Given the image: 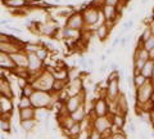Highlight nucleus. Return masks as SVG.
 Listing matches in <instances>:
<instances>
[{"instance_id": "nucleus-1", "label": "nucleus", "mask_w": 154, "mask_h": 139, "mask_svg": "<svg viewBox=\"0 0 154 139\" xmlns=\"http://www.w3.org/2000/svg\"><path fill=\"white\" fill-rule=\"evenodd\" d=\"M55 77L49 70H44L40 75H37L35 79L31 80V84L36 90H45V92H51L53 85H54Z\"/></svg>"}, {"instance_id": "nucleus-2", "label": "nucleus", "mask_w": 154, "mask_h": 139, "mask_svg": "<svg viewBox=\"0 0 154 139\" xmlns=\"http://www.w3.org/2000/svg\"><path fill=\"white\" fill-rule=\"evenodd\" d=\"M154 94V84L150 80L146 84H144L140 86L139 89H136V106L137 108H143L145 107V104L149 103V100L152 99Z\"/></svg>"}, {"instance_id": "nucleus-3", "label": "nucleus", "mask_w": 154, "mask_h": 139, "mask_svg": "<svg viewBox=\"0 0 154 139\" xmlns=\"http://www.w3.org/2000/svg\"><path fill=\"white\" fill-rule=\"evenodd\" d=\"M31 102L35 108H49L53 103V94L45 90H35V93L31 95Z\"/></svg>"}, {"instance_id": "nucleus-4", "label": "nucleus", "mask_w": 154, "mask_h": 139, "mask_svg": "<svg viewBox=\"0 0 154 139\" xmlns=\"http://www.w3.org/2000/svg\"><path fill=\"white\" fill-rule=\"evenodd\" d=\"M82 16H84V21H85V25L90 27V26H95L96 23H99L100 18H102V9L95 7V5H91V7H86L84 8L82 11Z\"/></svg>"}, {"instance_id": "nucleus-5", "label": "nucleus", "mask_w": 154, "mask_h": 139, "mask_svg": "<svg viewBox=\"0 0 154 139\" xmlns=\"http://www.w3.org/2000/svg\"><path fill=\"white\" fill-rule=\"evenodd\" d=\"M113 126L112 117L110 116H102V117H95L94 121L91 122V128L98 130L103 135H110V129Z\"/></svg>"}, {"instance_id": "nucleus-6", "label": "nucleus", "mask_w": 154, "mask_h": 139, "mask_svg": "<svg viewBox=\"0 0 154 139\" xmlns=\"http://www.w3.org/2000/svg\"><path fill=\"white\" fill-rule=\"evenodd\" d=\"M85 95H84V92L79 94V95H75V97H68L66 100H64V109L67 113H73L76 109H79L81 106L84 104L85 102Z\"/></svg>"}, {"instance_id": "nucleus-7", "label": "nucleus", "mask_w": 154, "mask_h": 139, "mask_svg": "<svg viewBox=\"0 0 154 139\" xmlns=\"http://www.w3.org/2000/svg\"><path fill=\"white\" fill-rule=\"evenodd\" d=\"M93 113L95 117H102V116H108L109 115V103L108 99L105 97H100L94 100L93 104Z\"/></svg>"}, {"instance_id": "nucleus-8", "label": "nucleus", "mask_w": 154, "mask_h": 139, "mask_svg": "<svg viewBox=\"0 0 154 139\" xmlns=\"http://www.w3.org/2000/svg\"><path fill=\"white\" fill-rule=\"evenodd\" d=\"M28 55V66H27V71L30 76H37L40 75L42 71V61L38 58L35 53L27 54Z\"/></svg>"}, {"instance_id": "nucleus-9", "label": "nucleus", "mask_w": 154, "mask_h": 139, "mask_svg": "<svg viewBox=\"0 0 154 139\" xmlns=\"http://www.w3.org/2000/svg\"><path fill=\"white\" fill-rule=\"evenodd\" d=\"M66 26L67 27H71V28H75V30H79V31L82 30V28L86 26L85 25V21H84L82 12H81V11L72 12L71 16L67 18Z\"/></svg>"}, {"instance_id": "nucleus-10", "label": "nucleus", "mask_w": 154, "mask_h": 139, "mask_svg": "<svg viewBox=\"0 0 154 139\" xmlns=\"http://www.w3.org/2000/svg\"><path fill=\"white\" fill-rule=\"evenodd\" d=\"M36 31L42 36L51 37L58 32V26L54 22H50V21H46L44 23H36Z\"/></svg>"}, {"instance_id": "nucleus-11", "label": "nucleus", "mask_w": 154, "mask_h": 139, "mask_svg": "<svg viewBox=\"0 0 154 139\" xmlns=\"http://www.w3.org/2000/svg\"><path fill=\"white\" fill-rule=\"evenodd\" d=\"M119 81L121 80H110L108 81L107 89H105V97L108 100H117L118 97L121 95V89H119Z\"/></svg>"}, {"instance_id": "nucleus-12", "label": "nucleus", "mask_w": 154, "mask_h": 139, "mask_svg": "<svg viewBox=\"0 0 154 139\" xmlns=\"http://www.w3.org/2000/svg\"><path fill=\"white\" fill-rule=\"evenodd\" d=\"M84 83H82V79L81 77H77L75 80H71L68 85L66 88V93L68 97H75V95H79L84 92Z\"/></svg>"}, {"instance_id": "nucleus-13", "label": "nucleus", "mask_w": 154, "mask_h": 139, "mask_svg": "<svg viewBox=\"0 0 154 139\" xmlns=\"http://www.w3.org/2000/svg\"><path fill=\"white\" fill-rule=\"evenodd\" d=\"M0 52L7 54H14L18 52H23V45L18 41H12V43H0Z\"/></svg>"}, {"instance_id": "nucleus-14", "label": "nucleus", "mask_w": 154, "mask_h": 139, "mask_svg": "<svg viewBox=\"0 0 154 139\" xmlns=\"http://www.w3.org/2000/svg\"><path fill=\"white\" fill-rule=\"evenodd\" d=\"M0 67H2V70L8 71H16L18 68L14 61L12 59V57L7 53H3V52H0Z\"/></svg>"}, {"instance_id": "nucleus-15", "label": "nucleus", "mask_w": 154, "mask_h": 139, "mask_svg": "<svg viewBox=\"0 0 154 139\" xmlns=\"http://www.w3.org/2000/svg\"><path fill=\"white\" fill-rule=\"evenodd\" d=\"M12 59L14 61V63L17 65L18 68H27L28 66V55L25 52H18V53L11 54Z\"/></svg>"}, {"instance_id": "nucleus-16", "label": "nucleus", "mask_w": 154, "mask_h": 139, "mask_svg": "<svg viewBox=\"0 0 154 139\" xmlns=\"http://www.w3.org/2000/svg\"><path fill=\"white\" fill-rule=\"evenodd\" d=\"M0 95H4V97H8V98H13L11 81H9L4 75H2V79H0Z\"/></svg>"}, {"instance_id": "nucleus-17", "label": "nucleus", "mask_w": 154, "mask_h": 139, "mask_svg": "<svg viewBox=\"0 0 154 139\" xmlns=\"http://www.w3.org/2000/svg\"><path fill=\"white\" fill-rule=\"evenodd\" d=\"M63 131H64V135L68 139H77L81 135V133H82V124L76 122L72 128L67 129V130H63Z\"/></svg>"}, {"instance_id": "nucleus-18", "label": "nucleus", "mask_w": 154, "mask_h": 139, "mask_svg": "<svg viewBox=\"0 0 154 139\" xmlns=\"http://www.w3.org/2000/svg\"><path fill=\"white\" fill-rule=\"evenodd\" d=\"M0 112H2V115H4V113H11V115H13L12 98L4 97V95H0Z\"/></svg>"}, {"instance_id": "nucleus-19", "label": "nucleus", "mask_w": 154, "mask_h": 139, "mask_svg": "<svg viewBox=\"0 0 154 139\" xmlns=\"http://www.w3.org/2000/svg\"><path fill=\"white\" fill-rule=\"evenodd\" d=\"M110 30H112V27L107 25L105 22H103L102 25H99L98 28H96V36H98V39L102 41H105L108 39V36L110 35Z\"/></svg>"}, {"instance_id": "nucleus-20", "label": "nucleus", "mask_w": 154, "mask_h": 139, "mask_svg": "<svg viewBox=\"0 0 154 139\" xmlns=\"http://www.w3.org/2000/svg\"><path fill=\"white\" fill-rule=\"evenodd\" d=\"M60 33H62V37H63V39H68V40H79V37L81 36V31L75 30V28H71V27H67V26L63 27V30L60 31Z\"/></svg>"}, {"instance_id": "nucleus-21", "label": "nucleus", "mask_w": 154, "mask_h": 139, "mask_svg": "<svg viewBox=\"0 0 154 139\" xmlns=\"http://www.w3.org/2000/svg\"><path fill=\"white\" fill-rule=\"evenodd\" d=\"M18 117H19V121H22V120L36 118V108H35V107H28V108H22V109H19Z\"/></svg>"}, {"instance_id": "nucleus-22", "label": "nucleus", "mask_w": 154, "mask_h": 139, "mask_svg": "<svg viewBox=\"0 0 154 139\" xmlns=\"http://www.w3.org/2000/svg\"><path fill=\"white\" fill-rule=\"evenodd\" d=\"M112 122H113V126L118 130H122L125 128V124H126V115H122V113H113L112 116Z\"/></svg>"}, {"instance_id": "nucleus-23", "label": "nucleus", "mask_w": 154, "mask_h": 139, "mask_svg": "<svg viewBox=\"0 0 154 139\" xmlns=\"http://www.w3.org/2000/svg\"><path fill=\"white\" fill-rule=\"evenodd\" d=\"M3 5L11 9H22L27 5V0H2Z\"/></svg>"}, {"instance_id": "nucleus-24", "label": "nucleus", "mask_w": 154, "mask_h": 139, "mask_svg": "<svg viewBox=\"0 0 154 139\" xmlns=\"http://www.w3.org/2000/svg\"><path fill=\"white\" fill-rule=\"evenodd\" d=\"M140 72L145 76L148 80H152L153 79V72H154V61L153 59H149L145 65H144L143 70Z\"/></svg>"}, {"instance_id": "nucleus-25", "label": "nucleus", "mask_w": 154, "mask_h": 139, "mask_svg": "<svg viewBox=\"0 0 154 139\" xmlns=\"http://www.w3.org/2000/svg\"><path fill=\"white\" fill-rule=\"evenodd\" d=\"M19 125H21V128H22L26 133H31L33 129L36 128V125H37V120H36V118L22 120V121H19Z\"/></svg>"}, {"instance_id": "nucleus-26", "label": "nucleus", "mask_w": 154, "mask_h": 139, "mask_svg": "<svg viewBox=\"0 0 154 139\" xmlns=\"http://www.w3.org/2000/svg\"><path fill=\"white\" fill-rule=\"evenodd\" d=\"M54 75L55 80H69V71L66 68H57V70H49Z\"/></svg>"}, {"instance_id": "nucleus-27", "label": "nucleus", "mask_w": 154, "mask_h": 139, "mask_svg": "<svg viewBox=\"0 0 154 139\" xmlns=\"http://www.w3.org/2000/svg\"><path fill=\"white\" fill-rule=\"evenodd\" d=\"M72 118L75 120L76 122H81L82 124L85 121V117H86V109H85V104H82L79 109H76L73 113H71Z\"/></svg>"}, {"instance_id": "nucleus-28", "label": "nucleus", "mask_w": 154, "mask_h": 139, "mask_svg": "<svg viewBox=\"0 0 154 139\" xmlns=\"http://www.w3.org/2000/svg\"><path fill=\"white\" fill-rule=\"evenodd\" d=\"M132 81H134V86H135V88L139 89V88H140V86H143L144 84H146L149 80H148L141 72H135L134 76H132Z\"/></svg>"}, {"instance_id": "nucleus-29", "label": "nucleus", "mask_w": 154, "mask_h": 139, "mask_svg": "<svg viewBox=\"0 0 154 139\" xmlns=\"http://www.w3.org/2000/svg\"><path fill=\"white\" fill-rule=\"evenodd\" d=\"M76 124V121L73 118H72V116L69 113H64V116H62V121H60V126L63 130H67V129L72 128Z\"/></svg>"}, {"instance_id": "nucleus-30", "label": "nucleus", "mask_w": 154, "mask_h": 139, "mask_svg": "<svg viewBox=\"0 0 154 139\" xmlns=\"http://www.w3.org/2000/svg\"><path fill=\"white\" fill-rule=\"evenodd\" d=\"M69 81L68 80H55L54 81V85H53V90L51 93H60V92H64L67 85H68Z\"/></svg>"}, {"instance_id": "nucleus-31", "label": "nucleus", "mask_w": 154, "mask_h": 139, "mask_svg": "<svg viewBox=\"0 0 154 139\" xmlns=\"http://www.w3.org/2000/svg\"><path fill=\"white\" fill-rule=\"evenodd\" d=\"M134 58H139V59H143V61L148 62L149 59H150V55H149V52L145 50L144 48H141V46H136V50H135Z\"/></svg>"}, {"instance_id": "nucleus-32", "label": "nucleus", "mask_w": 154, "mask_h": 139, "mask_svg": "<svg viewBox=\"0 0 154 139\" xmlns=\"http://www.w3.org/2000/svg\"><path fill=\"white\" fill-rule=\"evenodd\" d=\"M0 129H2V131H4V133L11 134V130H12L11 118H7V117L0 118Z\"/></svg>"}, {"instance_id": "nucleus-33", "label": "nucleus", "mask_w": 154, "mask_h": 139, "mask_svg": "<svg viewBox=\"0 0 154 139\" xmlns=\"http://www.w3.org/2000/svg\"><path fill=\"white\" fill-rule=\"evenodd\" d=\"M28 107H33L32 102H31V98L25 97V95H21V97H19V100H18V108L22 109V108H28Z\"/></svg>"}, {"instance_id": "nucleus-34", "label": "nucleus", "mask_w": 154, "mask_h": 139, "mask_svg": "<svg viewBox=\"0 0 154 139\" xmlns=\"http://www.w3.org/2000/svg\"><path fill=\"white\" fill-rule=\"evenodd\" d=\"M40 44H35V43H27V44L23 45V52L27 54H31V53H36L37 49L40 48Z\"/></svg>"}, {"instance_id": "nucleus-35", "label": "nucleus", "mask_w": 154, "mask_h": 139, "mask_svg": "<svg viewBox=\"0 0 154 139\" xmlns=\"http://www.w3.org/2000/svg\"><path fill=\"white\" fill-rule=\"evenodd\" d=\"M35 54H36L42 62H44V61L48 59V57H49V49H48L45 45H41V46L37 49V52H36Z\"/></svg>"}, {"instance_id": "nucleus-36", "label": "nucleus", "mask_w": 154, "mask_h": 139, "mask_svg": "<svg viewBox=\"0 0 154 139\" xmlns=\"http://www.w3.org/2000/svg\"><path fill=\"white\" fill-rule=\"evenodd\" d=\"M137 46H141V48H144L145 50L150 52V50L153 49V48H154V35L150 37V39H148L146 41H144V43H140V41H139Z\"/></svg>"}, {"instance_id": "nucleus-37", "label": "nucleus", "mask_w": 154, "mask_h": 139, "mask_svg": "<svg viewBox=\"0 0 154 139\" xmlns=\"http://www.w3.org/2000/svg\"><path fill=\"white\" fill-rule=\"evenodd\" d=\"M35 88H33V85L31 83H28L25 88L21 89V95H25V97H31V95L35 93Z\"/></svg>"}, {"instance_id": "nucleus-38", "label": "nucleus", "mask_w": 154, "mask_h": 139, "mask_svg": "<svg viewBox=\"0 0 154 139\" xmlns=\"http://www.w3.org/2000/svg\"><path fill=\"white\" fill-rule=\"evenodd\" d=\"M153 36V33H152V30L149 28V26L146 27V28H144V31H143V33H141V36H140V43H144V41H146L148 39H150V37Z\"/></svg>"}, {"instance_id": "nucleus-39", "label": "nucleus", "mask_w": 154, "mask_h": 139, "mask_svg": "<svg viewBox=\"0 0 154 139\" xmlns=\"http://www.w3.org/2000/svg\"><path fill=\"white\" fill-rule=\"evenodd\" d=\"M104 135L100 131L95 130L94 128H91V130L89 131V135H88V139H103Z\"/></svg>"}, {"instance_id": "nucleus-40", "label": "nucleus", "mask_w": 154, "mask_h": 139, "mask_svg": "<svg viewBox=\"0 0 154 139\" xmlns=\"http://www.w3.org/2000/svg\"><path fill=\"white\" fill-rule=\"evenodd\" d=\"M110 135H112V139H127L126 134L122 133V130H118V131H116V133H112Z\"/></svg>"}, {"instance_id": "nucleus-41", "label": "nucleus", "mask_w": 154, "mask_h": 139, "mask_svg": "<svg viewBox=\"0 0 154 139\" xmlns=\"http://www.w3.org/2000/svg\"><path fill=\"white\" fill-rule=\"evenodd\" d=\"M122 0H104V5H110V7H119Z\"/></svg>"}, {"instance_id": "nucleus-42", "label": "nucleus", "mask_w": 154, "mask_h": 139, "mask_svg": "<svg viewBox=\"0 0 154 139\" xmlns=\"http://www.w3.org/2000/svg\"><path fill=\"white\" fill-rule=\"evenodd\" d=\"M132 26H134V20H130V21H127V22L123 23V30H125V31H128Z\"/></svg>"}, {"instance_id": "nucleus-43", "label": "nucleus", "mask_w": 154, "mask_h": 139, "mask_svg": "<svg viewBox=\"0 0 154 139\" xmlns=\"http://www.w3.org/2000/svg\"><path fill=\"white\" fill-rule=\"evenodd\" d=\"M48 116H49V115L45 113V112H42V111H40V109L36 111V120L37 118H48Z\"/></svg>"}, {"instance_id": "nucleus-44", "label": "nucleus", "mask_w": 154, "mask_h": 139, "mask_svg": "<svg viewBox=\"0 0 154 139\" xmlns=\"http://www.w3.org/2000/svg\"><path fill=\"white\" fill-rule=\"evenodd\" d=\"M9 28V30H11V31H13V32H16V33H18V35H22V33H23V31H22V28H18V27H14V26H9L8 27Z\"/></svg>"}, {"instance_id": "nucleus-45", "label": "nucleus", "mask_w": 154, "mask_h": 139, "mask_svg": "<svg viewBox=\"0 0 154 139\" xmlns=\"http://www.w3.org/2000/svg\"><path fill=\"white\" fill-rule=\"evenodd\" d=\"M128 133H131V134L136 133V125H135L134 122H130L128 124Z\"/></svg>"}, {"instance_id": "nucleus-46", "label": "nucleus", "mask_w": 154, "mask_h": 139, "mask_svg": "<svg viewBox=\"0 0 154 139\" xmlns=\"http://www.w3.org/2000/svg\"><path fill=\"white\" fill-rule=\"evenodd\" d=\"M119 44H121V37H119V36H117V37H116V39L113 40L112 45H113V46H117V45H119Z\"/></svg>"}, {"instance_id": "nucleus-47", "label": "nucleus", "mask_w": 154, "mask_h": 139, "mask_svg": "<svg viewBox=\"0 0 154 139\" xmlns=\"http://www.w3.org/2000/svg\"><path fill=\"white\" fill-rule=\"evenodd\" d=\"M109 68H110V71H118V65L114 62V63H112L109 66Z\"/></svg>"}, {"instance_id": "nucleus-48", "label": "nucleus", "mask_w": 154, "mask_h": 139, "mask_svg": "<svg viewBox=\"0 0 154 139\" xmlns=\"http://www.w3.org/2000/svg\"><path fill=\"white\" fill-rule=\"evenodd\" d=\"M126 44H127V39H126V37H125V36H123V37H121V44H119V45H121V46L123 48V46L126 45Z\"/></svg>"}, {"instance_id": "nucleus-49", "label": "nucleus", "mask_w": 154, "mask_h": 139, "mask_svg": "<svg viewBox=\"0 0 154 139\" xmlns=\"http://www.w3.org/2000/svg\"><path fill=\"white\" fill-rule=\"evenodd\" d=\"M149 28L152 30V33L154 35V20H152V21H150V23H149Z\"/></svg>"}, {"instance_id": "nucleus-50", "label": "nucleus", "mask_w": 154, "mask_h": 139, "mask_svg": "<svg viewBox=\"0 0 154 139\" xmlns=\"http://www.w3.org/2000/svg\"><path fill=\"white\" fill-rule=\"evenodd\" d=\"M0 23H2L3 26L4 25H8V23H11V20H2V22H0Z\"/></svg>"}, {"instance_id": "nucleus-51", "label": "nucleus", "mask_w": 154, "mask_h": 139, "mask_svg": "<svg viewBox=\"0 0 154 139\" xmlns=\"http://www.w3.org/2000/svg\"><path fill=\"white\" fill-rule=\"evenodd\" d=\"M149 55H150V59H153V61H154V48H153V49H152L150 52H149Z\"/></svg>"}, {"instance_id": "nucleus-52", "label": "nucleus", "mask_w": 154, "mask_h": 139, "mask_svg": "<svg viewBox=\"0 0 154 139\" xmlns=\"http://www.w3.org/2000/svg\"><path fill=\"white\" fill-rule=\"evenodd\" d=\"M105 58H107V54H102V55H100V61H102V62H104Z\"/></svg>"}, {"instance_id": "nucleus-53", "label": "nucleus", "mask_w": 154, "mask_h": 139, "mask_svg": "<svg viewBox=\"0 0 154 139\" xmlns=\"http://www.w3.org/2000/svg\"><path fill=\"white\" fill-rule=\"evenodd\" d=\"M88 65H89V66H94V65H95V62H94L93 59H89V61H88Z\"/></svg>"}, {"instance_id": "nucleus-54", "label": "nucleus", "mask_w": 154, "mask_h": 139, "mask_svg": "<svg viewBox=\"0 0 154 139\" xmlns=\"http://www.w3.org/2000/svg\"><path fill=\"white\" fill-rule=\"evenodd\" d=\"M148 3V0H140V4H143V5H144V4H146Z\"/></svg>"}, {"instance_id": "nucleus-55", "label": "nucleus", "mask_w": 154, "mask_h": 139, "mask_svg": "<svg viewBox=\"0 0 154 139\" xmlns=\"http://www.w3.org/2000/svg\"><path fill=\"white\" fill-rule=\"evenodd\" d=\"M103 139H112V135H104Z\"/></svg>"}, {"instance_id": "nucleus-56", "label": "nucleus", "mask_w": 154, "mask_h": 139, "mask_svg": "<svg viewBox=\"0 0 154 139\" xmlns=\"http://www.w3.org/2000/svg\"><path fill=\"white\" fill-rule=\"evenodd\" d=\"M110 53H112V50H110V49H107V52H105V54H107V55H109Z\"/></svg>"}, {"instance_id": "nucleus-57", "label": "nucleus", "mask_w": 154, "mask_h": 139, "mask_svg": "<svg viewBox=\"0 0 154 139\" xmlns=\"http://www.w3.org/2000/svg\"><path fill=\"white\" fill-rule=\"evenodd\" d=\"M36 2H38V0H27V3H36Z\"/></svg>"}, {"instance_id": "nucleus-58", "label": "nucleus", "mask_w": 154, "mask_h": 139, "mask_svg": "<svg viewBox=\"0 0 154 139\" xmlns=\"http://www.w3.org/2000/svg\"><path fill=\"white\" fill-rule=\"evenodd\" d=\"M153 20H154V9H153Z\"/></svg>"}, {"instance_id": "nucleus-59", "label": "nucleus", "mask_w": 154, "mask_h": 139, "mask_svg": "<svg viewBox=\"0 0 154 139\" xmlns=\"http://www.w3.org/2000/svg\"><path fill=\"white\" fill-rule=\"evenodd\" d=\"M2 139H5V137H4V135H2Z\"/></svg>"}, {"instance_id": "nucleus-60", "label": "nucleus", "mask_w": 154, "mask_h": 139, "mask_svg": "<svg viewBox=\"0 0 154 139\" xmlns=\"http://www.w3.org/2000/svg\"><path fill=\"white\" fill-rule=\"evenodd\" d=\"M153 128H154V125H153Z\"/></svg>"}]
</instances>
